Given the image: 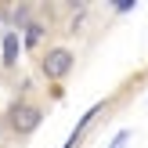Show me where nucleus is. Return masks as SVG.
Segmentation results:
<instances>
[{
    "instance_id": "1",
    "label": "nucleus",
    "mask_w": 148,
    "mask_h": 148,
    "mask_svg": "<svg viewBox=\"0 0 148 148\" xmlns=\"http://www.w3.org/2000/svg\"><path fill=\"white\" fill-rule=\"evenodd\" d=\"M4 123H7V130H11L14 137H33L36 130H40V123H43V105H36V101H29V98H18V101L7 105Z\"/></svg>"
},
{
    "instance_id": "8",
    "label": "nucleus",
    "mask_w": 148,
    "mask_h": 148,
    "mask_svg": "<svg viewBox=\"0 0 148 148\" xmlns=\"http://www.w3.org/2000/svg\"><path fill=\"white\" fill-rule=\"evenodd\" d=\"M76 145H79V137H76V134H69V141H65L62 148H76Z\"/></svg>"
},
{
    "instance_id": "3",
    "label": "nucleus",
    "mask_w": 148,
    "mask_h": 148,
    "mask_svg": "<svg viewBox=\"0 0 148 148\" xmlns=\"http://www.w3.org/2000/svg\"><path fill=\"white\" fill-rule=\"evenodd\" d=\"M65 11H69V18H65V33H69V36H79L87 29V18H90V4L76 0V4H65Z\"/></svg>"
},
{
    "instance_id": "2",
    "label": "nucleus",
    "mask_w": 148,
    "mask_h": 148,
    "mask_svg": "<svg viewBox=\"0 0 148 148\" xmlns=\"http://www.w3.org/2000/svg\"><path fill=\"white\" fill-rule=\"evenodd\" d=\"M72 69H76V51L65 47V43H51V47L40 54V76L47 79V83H62V79H69Z\"/></svg>"
},
{
    "instance_id": "6",
    "label": "nucleus",
    "mask_w": 148,
    "mask_h": 148,
    "mask_svg": "<svg viewBox=\"0 0 148 148\" xmlns=\"http://www.w3.org/2000/svg\"><path fill=\"white\" fill-rule=\"evenodd\" d=\"M101 112H105V101H98V105H90V108H87V112H83V119L76 123V130H72V134H76V137H83V134H87V127H90V123L98 119Z\"/></svg>"
},
{
    "instance_id": "4",
    "label": "nucleus",
    "mask_w": 148,
    "mask_h": 148,
    "mask_svg": "<svg viewBox=\"0 0 148 148\" xmlns=\"http://www.w3.org/2000/svg\"><path fill=\"white\" fill-rule=\"evenodd\" d=\"M47 33H51V25L47 22H40V18H33L25 29H22V47H29V51H36L43 40H47Z\"/></svg>"
},
{
    "instance_id": "5",
    "label": "nucleus",
    "mask_w": 148,
    "mask_h": 148,
    "mask_svg": "<svg viewBox=\"0 0 148 148\" xmlns=\"http://www.w3.org/2000/svg\"><path fill=\"white\" fill-rule=\"evenodd\" d=\"M18 54H22V40H18V33H7V36H4V65H7V69L18 62Z\"/></svg>"
},
{
    "instance_id": "7",
    "label": "nucleus",
    "mask_w": 148,
    "mask_h": 148,
    "mask_svg": "<svg viewBox=\"0 0 148 148\" xmlns=\"http://www.w3.org/2000/svg\"><path fill=\"white\" fill-rule=\"evenodd\" d=\"M127 145H130V130H119V134L112 137V145H108V148H127Z\"/></svg>"
}]
</instances>
